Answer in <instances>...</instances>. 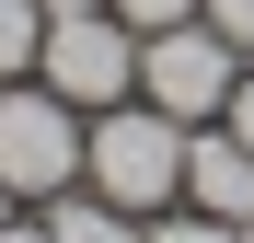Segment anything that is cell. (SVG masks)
Segmentation results:
<instances>
[{"mask_svg":"<svg viewBox=\"0 0 254 243\" xmlns=\"http://www.w3.org/2000/svg\"><path fill=\"white\" fill-rule=\"evenodd\" d=\"M58 12H104V0H47V23H58Z\"/></svg>","mask_w":254,"mask_h":243,"instance_id":"cell-13","label":"cell"},{"mask_svg":"<svg viewBox=\"0 0 254 243\" xmlns=\"http://www.w3.org/2000/svg\"><path fill=\"white\" fill-rule=\"evenodd\" d=\"M35 70H47L58 104H127V93H139V35H127L116 12H58Z\"/></svg>","mask_w":254,"mask_h":243,"instance_id":"cell-4","label":"cell"},{"mask_svg":"<svg viewBox=\"0 0 254 243\" xmlns=\"http://www.w3.org/2000/svg\"><path fill=\"white\" fill-rule=\"evenodd\" d=\"M23 58H47V0H0V81H23Z\"/></svg>","mask_w":254,"mask_h":243,"instance_id":"cell-7","label":"cell"},{"mask_svg":"<svg viewBox=\"0 0 254 243\" xmlns=\"http://www.w3.org/2000/svg\"><path fill=\"white\" fill-rule=\"evenodd\" d=\"M231 139L254 151V81H231Z\"/></svg>","mask_w":254,"mask_h":243,"instance_id":"cell-11","label":"cell"},{"mask_svg":"<svg viewBox=\"0 0 254 243\" xmlns=\"http://www.w3.org/2000/svg\"><path fill=\"white\" fill-rule=\"evenodd\" d=\"M185 197H196L208 220L243 232V220H254V151H243L231 128H220V139H185Z\"/></svg>","mask_w":254,"mask_h":243,"instance_id":"cell-5","label":"cell"},{"mask_svg":"<svg viewBox=\"0 0 254 243\" xmlns=\"http://www.w3.org/2000/svg\"><path fill=\"white\" fill-rule=\"evenodd\" d=\"M243 47L231 35H208V23H174V35H139V93L174 116V128H196V116H231V70Z\"/></svg>","mask_w":254,"mask_h":243,"instance_id":"cell-3","label":"cell"},{"mask_svg":"<svg viewBox=\"0 0 254 243\" xmlns=\"http://www.w3.org/2000/svg\"><path fill=\"white\" fill-rule=\"evenodd\" d=\"M104 12H116L127 35H174V23H196V0H104Z\"/></svg>","mask_w":254,"mask_h":243,"instance_id":"cell-8","label":"cell"},{"mask_svg":"<svg viewBox=\"0 0 254 243\" xmlns=\"http://www.w3.org/2000/svg\"><path fill=\"white\" fill-rule=\"evenodd\" d=\"M81 104H58V93H0V185L12 197H58V185H81Z\"/></svg>","mask_w":254,"mask_h":243,"instance_id":"cell-2","label":"cell"},{"mask_svg":"<svg viewBox=\"0 0 254 243\" xmlns=\"http://www.w3.org/2000/svg\"><path fill=\"white\" fill-rule=\"evenodd\" d=\"M150 243H243V232H231V220H208V209H185V220H162Z\"/></svg>","mask_w":254,"mask_h":243,"instance_id":"cell-10","label":"cell"},{"mask_svg":"<svg viewBox=\"0 0 254 243\" xmlns=\"http://www.w3.org/2000/svg\"><path fill=\"white\" fill-rule=\"evenodd\" d=\"M47 243H150V232L127 220L116 197H58V209H47Z\"/></svg>","mask_w":254,"mask_h":243,"instance_id":"cell-6","label":"cell"},{"mask_svg":"<svg viewBox=\"0 0 254 243\" xmlns=\"http://www.w3.org/2000/svg\"><path fill=\"white\" fill-rule=\"evenodd\" d=\"M243 243H254V220H243Z\"/></svg>","mask_w":254,"mask_h":243,"instance_id":"cell-15","label":"cell"},{"mask_svg":"<svg viewBox=\"0 0 254 243\" xmlns=\"http://www.w3.org/2000/svg\"><path fill=\"white\" fill-rule=\"evenodd\" d=\"M0 243H47V220H0Z\"/></svg>","mask_w":254,"mask_h":243,"instance_id":"cell-12","label":"cell"},{"mask_svg":"<svg viewBox=\"0 0 254 243\" xmlns=\"http://www.w3.org/2000/svg\"><path fill=\"white\" fill-rule=\"evenodd\" d=\"M81 174H93V197H116L127 220H150V209L185 197V128L162 104H104V128L81 139Z\"/></svg>","mask_w":254,"mask_h":243,"instance_id":"cell-1","label":"cell"},{"mask_svg":"<svg viewBox=\"0 0 254 243\" xmlns=\"http://www.w3.org/2000/svg\"><path fill=\"white\" fill-rule=\"evenodd\" d=\"M196 23H208V35H231V47H254V0H196Z\"/></svg>","mask_w":254,"mask_h":243,"instance_id":"cell-9","label":"cell"},{"mask_svg":"<svg viewBox=\"0 0 254 243\" xmlns=\"http://www.w3.org/2000/svg\"><path fill=\"white\" fill-rule=\"evenodd\" d=\"M0 220H12V185H0Z\"/></svg>","mask_w":254,"mask_h":243,"instance_id":"cell-14","label":"cell"}]
</instances>
